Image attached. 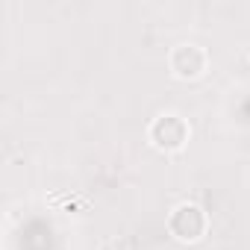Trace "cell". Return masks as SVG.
Returning <instances> with one entry per match:
<instances>
[{
    "instance_id": "6da1fadb",
    "label": "cell",
    "mask_w": 250,
    "mask_h": 250,
    "mask_svg": "<svg viewBox=\"0 0 250 250\" xmlns=\"http://www.w3.org/2000/svg\"><path fill=\"white\" fill-rule=\"evenodd\" d=\"M186 136H188V130H186V124H183L180 115H159L156 124L150 127V139L159 147H165V150L183 147L186 145Z\"/></svg>"
},
{
    "instance_id": "7a4b0ae2",
    "label": "cell",
    "mask_w": 250,
    "mask_h": 250,
    "mask_svg": "<svg viewBox=\"0 0 250 250\" xmlns=\"http://www.w3.org/2000/svg\"><path fill=\"white\" fill-rule=\"evenodd\" d=\"M171 68L177 77H200L206 68V53L197 44H180L171 53Z\"/></svg>"
}]
</instances>
